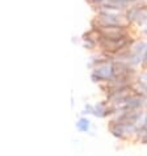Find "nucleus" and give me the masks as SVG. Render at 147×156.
<instances>
[{
    "label": "nucleus",
    "instance_id": "1",
    "mask_svg": "<svg viewBox=\"0 0 147 156\" xmlns=\"http://www.w3.org/2000/svg\"><path fill=\"white\" fill-rule=\"evenodd\" d=\"M130 23L127 21L125 12L114 9H99L97 15L92 21L93 28L100 27H129Z\"/></svg>",
    "mask_w": 147,
    "mask_h": 156
},
{
    "label": "nucleus",
    "instance_id": "2",
    "mask_svg": "<svg viewBox=\"0 0 147 156\" xmlns=\"http://www.w3.org/2000/svg\"><path fill=\"white\" fill-rule=\"evenodd\" d=\"M114 77V63L108 59L96 60V66L92 72L93 81L99 80H112Z\"/></svg>",
    "mask_w": 147,
    "mask_h": 156
},
{
    "label": "nucleus",
    "instance_id": "3",
    "mask_svg": "<svg viewBox=\"0 0 147 156\" xmlns=\"http://www.w3.org/2000/svg\"><path fill=\"white\" fill-rule=\"evenodd\" d=\"M97 45L106 53H120L121 50L126 49L130 45V40H129V37L121 38V40H110V38H105L101 36Z\"/></svg>",
    "mask_w": 147,
    "mask_h": 156
},
{
    "label": "nucleus",
    "instance_id": "4",
    "mask_svg": "<svg viewBox=\"0 0 147 156\" xmlns=\"http://www.w3.org/2000/svg\"><path fill=\"white\" fill-rule=\"evenodd\" d=\"M96 29H99L102 37L110 38V40H121V38L129 37L126 27H100Z\"/></svg>",
    "mask_w": 147,
    "mask_h": 156
},
{
    "label": "nucleus",
    "instance_id": "5",
    "mask_svg": "<svg viewBox=\"0 0 147 156\" xmlns=\"http://www.w3.org/2000/svg\"><path fill=\"white\" fill-rule=\"evenodd\" d=\"M131 51L134 54H137V55H139V57L143 58V55L146 54V51H147V43L143 42V41L137 42L135 45L131 47Z\"/></svg>",
    "mask_w": 147,
    "mask_h": 156
},
{
    "label": "nucleus",
    "instance_id": "6",
    "mask_svg": "<svg viewBox=\"0 0 147 156\" xmlns=\"http://www.w3.org/2000/svg\"><path fill=\"white\" fill-rule=\"evenodd\" d=\"M92 113L96 115V117H104L106 113H109V112H108L105 108H104V104H99V105H96V106L93 108V112H92Z\"/></svg>",
    "mask_w": 147,
    "mask_h": 156
},
{
    "label": "nucleus",
    "instance_id": "7",
    "mask_svg": "<svg viewBox=\"0 0 147 156\" xmlns=\"http://www.w3.org/2000/svg\"><path fill=\"white\" fill-rule=\"evenodd\" d=\"M76 126H77V129H79L80 131H88V129H89V121L85 119V118H81L79 122L76 123Z\"/></svg>",
    "mask_w": 147,
    "mask_h": 156
},
{
    "label": "nucleus",
    "instance_id": "8",
    "mask_svg": "<svg viewBox=\"0 0 147 156\" xmlns=\"http://www.w3.org/2000/svg\"><path fill=\"white\" fill-rule=\"evenodd\" d=\"M87 2H88L89 5H92L93 8H97L99 9L104 3H106V0H87Z\"/></svg>",
    "mask_w": 147,
    "mask_h": 156
},
{
    "label": "nucleus",
    "instance_id": "9",
    "mask_svg": "<svg viewBox=\"0 0 147 156\" xmlns=\"http://www.w3.org/2000/svg\"><path fill=\"white\" fill-rule=\"evenodd\" d=\"M139 83L145 87V88H147V72L142 73V75L139 76Z\"/></svg>",
    "mask_w": 147,
    "mask_h": 156
},
{
    "label": "nucleus",
    "instance_id": "10",
    "mask_svg": "<svg viewBox=\"0 0 147 156\" xmlns=\"http://www.w3.org/2000/svg\"><path fill=\"white\" fill-rule=\"evenodd\" d=\"M124 4H126L127 7H130V5H133V4H138L141 2V0H121Z\"/></svg>",
    "mask_w": 147,
    "mask_h": 156
},
{
    "label": "nucleus",
    "instance_id": "11",
    "mask_svg": "<svg viewBox=\"0 0 147 156\" xmlns=\"http://www.w3.org/2000/svg\"><path fill=\"white\" fill-rule=\"evenodd\" d=\"M143 60H145V62H147V51H146V54L143 55Z\"/></svg>",
    "mask_w": 147,
    "mask_h": 156
},
{
    "label": "nucleus",
    "instance_id": "12",
    "mask_svg": "<svg viewBox=\"0 0 147 156\" xmlns=\"http://www.w3.org/2000/svg\"><path fill=\"white\" fill-rule=\"evenodd\" d=\"M145 32H146V33H147V28H146V30H145Z\"/></svg>",
    "mask_w": 147,
    "mask_h": 156
},
{
    "label": "nucleus",
    "instance_id": "13",
    "mask_svg": "<svg viewBox=\"0 0 147 156\" xmlns=\"http://www.w3.org/2000/svg\"><path fill=\"white\" fill-rule=\"evenodd\" d=\"M146 28H147V24H146Z\"/></svg>",
    "mask_w": 147,
    "mask_h": 156
}]
</instances>
